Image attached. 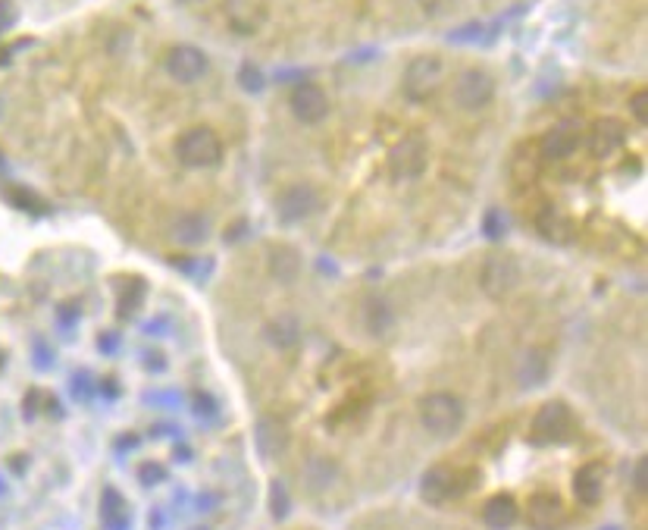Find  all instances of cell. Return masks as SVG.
I'll return each mask as SVG.
<instances>
[{
  "instance_id": "obj_1",
  "label": "cell",
  "mask_w": 648,
  "mask_h": 530,
  "mask_svg": "<svg viewBox=\"0 0 648 530\" xmlns=\"http://www.w3.org/2000/svg\"><path fill=\"white\" fill-rule=\"evenodd\" d=\"M420 424L439 439L454 437L463 424L461 399H454L452 392H429V396H423L420 399Z\"/></svg>"
},
{
  "instance_id": "obj_2",
  "label": "cell",
  "mask_w": 648,
  "mask_h": 530,
  "mask_svg": "<svg viewBox=\"0 0 648 530\" xmlns=\"http://www.w3.org/2000/svg\"><path fill=\"white\" fill-rule=\"evenodd\" d=\"M176 154L179 160L191 169H204V167H216L223 158V141L214 129L207 126H195L186 129L176 141Z\"/></svg>"
},
{
  "instance_id": "obj_3",
  "label": "cell",
  "mask_w": 648,
  "mask_h": 530,
  "mask_svg": "<svg viewBox=\"0 0 648 530\" xmlns=\"http://www.w3.org/2000/svg\"><path fill=\"white\" fill-rule=\"evenodd\" d=\"M573 433V414L564 402H545L536 411L533 427H529V439L536 446H555L564 443Z\"/></svg>"
},
{
  "instance_id": "obj_4",
  "label": "cell",
  "mask_w": 648,
  "mask_h": 530,
  "mask_svg": "<svg viewBox=\"0 0 648 530\" xmlns=\"http://www.w3.org/2000/svg\"><path fill=\"white\" fill-rule=\"evenodd\" d=\"M452 98H454V104H458L461 111H467V113L482 111V107H486L489 101L495 98L492 72H486V70H463L461 76L454 79Z\"/></svg>"
},
{
  "instance_id": "obj_5",
  "label": "cell",
  "mask_w": 648,
  "mask_h": 530,
  "mask_svg": "<svg viewBox=\"0 0 648 530\" xmlns=\"http://www.w3.org/2000/svg\"><path fill=\"white\" fill-rule=\"evenodd\" d=\"M476 477H463L461 471H454V467L448 465H435L429 467L426 474L420 477V493L426 502H433V506H442V502L454 499V496H463L470 489Z\"/></svg>"
},
{
  "instance_id": "obj_6",
  "label": "cell",
  "mask_w": 648,
  "mask_h": 530,
  "mask_svg": "<svg viewBox=\"0 0 648 530\" xmlns=\"http://www.w3.org/2000/svg\"><path fill=\"white\" fill-rule=\"evenodd\" d=\"M445 79V66H442L439 57L433 53H423V57H414L411 66L405 70V92L411 101H426L435 88L442 85Z\"/></svg>"
},
{
  "instance_id": "obj_7",
  "label": "cell",
  "mask_w": 648,
  "mask_h": 530,
  "mask_svg": "<svg viewBox=\"0 0 648 530\" xmlns=\"http://www.w3.org/2000/svg\"><path fill=\"white\" fill-rule=\"evenodd\" d=\"M426 141L420 135H407L401 139L398 145L392 148L388 154V173H392L395 182H407V179H417V176L426 169Z\"/></svg>"
},
{
  "instance_id": "obj_8",
  "label": "cell",
  "mask_w": 648,
  "mask_h": 530,
  "mask_svg": "<svg viewBox=\"0 0 648 530\" xmlns=\"http://www.w3.org/2000/svg\"><path fill=\"white\" fill-rule=\"evenodd\" d=\"M482 292L492 298H501L508 292L517 289L520 283V267L510 255H489L486 264H482V274H480Z\"/></svg>"
},
{
  "instance_id": "obj_9",
  "label": "cell",
  "mask_w": 648,
  "mask_h": 530,
  "mask_svg": "<svg viewBox=\"0 0 648 530\" xmlns=\"http://www.w3.org/2000/svg\"><path fill=\"white\" fill-rule=\"evenodd\" d=\"M579 141H583V122H579L577 117L555 122V126H551L542 139V158L545 160L570 158V154L579 148Z\"/></svg>"
},
{
  "instance_id": "obj_10",
  "label": "cell",
  "mask_w": 648,
  "mask_h": 530,
  "mask_svg": "<svg viewBox=\"0 0 648 530\" xmlns=\"http://www.w3.org/2000/svg\"><path fill=\"white\" fill-rule=\"evenodd\" d=\"M276 210H279V220L289 223V226L291 223H304L319 210V195L313 192L310 186H291L279 195Z\"/></svg>"
},
{
  "instance_id": "obj_11",
  "label": "cell",
  "mask_w": 648,
  "mask_h": 530,
  "mask_svg": "<svg viewBox=\"0 0 648 530\" xmlns=\"http://www.w3.org/2000/svg\"><path fill=\"white\" fill-rule=\"evenodd\" d=\"M167 72L173 76L176 82H182V85H191V82H197L207 72V53L197 51V47L191 44H176L173 51L167 53Z\"/></svg>"
},
{
  "instance_id": "obj_12",
  "label": "cell",
  "mask_w": 648,
  "mask_h": 530,
  "mask_svg": "<svg viewBox=\"0 0 648 530\" xmlns=\"http://www.w3.org/2000/svg\"><path fill=\"white\" fill-rule=\"evenodd\" d=\"M289 107L291 113H295L301 122H319L329 113V98H326V92L319 85H313V82H301V85L291 88V98H289Z\"/></svg>"
},
{
  "instance_id": "obj_13",
  "label": "cell",
  "mask_w": 648,
  "mask_h": 530,
  "mask_svg": "<svg viewBox=\"0 0 648 530\" xmlns=\"http://www.w3.org/2000/svg\"><path fill=\"white\" fill-rule=\"evenodd\" d=\"M527 515L533 530H561L564 518H567V512H564L561 499L555 493H536L527 506Z\"/></svg>"
},
{
  "instance_id": "obj_14",
  "label": "cell",
  "mask_w": 648,
  "mask_h": 530,
  "mask_svg": "<svg viewBox=\"0 0 648 530\" xmlns=\"http://www.w3.org/2000/svg\"><path fill=\"white\" fill-rule=\"evenodd\" d=\"M624 141H626L624 122L605 117V120H598L596 126H592V132H589V151H592V158L608 160L614 151H620V148H624Z\"/></svg>"
},
{
  "instance_id": "obj_15",
  "label": "cell",
  "mask_w": 648,
  "mask_h": 530,
  "mask_svg": "<svg viewBox=\"0 0 648 530\" xmlns=\"http://www.w3.org/2000/svg\"><path fill=\"white\" fill-rule=\"evenodd\" d=\"M573 496H577L583 506H598L605 496V467L602 465H583L573 474Z\"/></svg>"
},
{
  "instance_id": "obj_16",
  "label": "cell",
  "mask_w": 648,
  "mask_h": 530,
  "mask_svg": "<svg viewBox=\"0 0 648 530\" xmlns=\"http://www.w3.org/2000/svg\"><path fill=\"white\" fill-rule=\"evenodd\" d=\"M257 448H261L263 458H276V455L285 452V446H289V427L282 424L279 418H261L257 420Z\"/></svg>"
},
{
  "instance_id": "obj_17",
  "label": "cell",
  "mask_w": 648,
  "mask_h": 530,
  "mask_svg": "<svg viewBox=\"0 0 648 530\" xmlns=\"http://www.w3.org/2000/svg\"><path fill=\"white\" fill-rule=\"evenodd\" d=\"M536 229H538V236H542L545 242H551V245H567L573 239L570 217L564 214V210H557V207H542V210H538Z\"/></svg>"
},
{
  "instance_id": "obj_18",
  "label": "cell",
  "mask_w": 648,
  "mask_h": 530,
  "mask_svg": "<svg viewBox=\"0 0 648 530\" xmlns=\"http://www.w3.org/2000/svg\"><path fill=\"white\" fill-rule=\"evenodd\" d=\"M210 236V223L201 214H179L169 226V239L182 248H195V245L207 242Z\"/></svg>"
},
{
  "instance_id": "obj_19",
  "label": "cell",
  "mask_w": 648,
  "mask_h": 530,
  "mask_svg": "<svg viewBox=\"0 0 648 530\" xmlns=\"http://www.w3.org/2000/svg\"><path fill=\"white\" fill-rule=\"evenodd\" d=\"M270 274L279 283H295L301 274V255L289 245H272L270 248Z\"/></svg>"
},
{
  "instance_id": "obj_20",
  "label": "cell",
  "mask_w": 648,
  "mask_h": 530,
  "mask_svg": "<svg viewBox=\"0 0 648 530\" xmlns=\"http://www.w3.org/2000/svg\"><path fill=\"white\" fill-rule=\"evenodd\" d=\"M517 518H520V508H517V502L510 499V496H492V499L486 502V508H482V521L492 530L514 527Z\"/></svg>"
},
{
  "instance_id": "obj_21",
  "label": "cell",
  "mask_w": 648,
  "mask_h": 530,
  "mask_svg": "<svg viewBox=\"0 0 648 530\" xmlns=\"http://www.w3.org/2000/svg\"><path fill=\"white\" fill-rule=\"evenodd\" d=\"M263 336H267V342L276 345V349H291V345L301 339V323L291 314H279L263 326Z\"/></svg>"
},
{
  "instance_id": "obj_22",
  "label": "cell",
  "mask_w": 648,
  "mask_h": 530,
  "mask_svg": "<svg viewBox=\"0 0 648 530\" xmlns=\"http://www.w3.org/2000/svg\"><path fill=\"white\" fill-rule=\"evenodd\" d=\"M364 321H367V330H370L373 336H386L395 323V311L388 308V302L382 295H370L364 302Z\"/></svg>"
},
{
  "instance_id": "obj_23",
  "label": "cell",
  "mask_w": 648,
  "mask_h": 530,
  "mask_svg": "<svg viewBox=\"0 0 648 530\" xmlns=\"http://www.w3.org/2000/svg\"><path fill=\"white\" fill-rule=\"evenodd\" d=\"M100 518H104L107 530H129V508L116 489H104L100 499Z\"/></svg>"
},
{
  "instance_id": "obj_24",
  "label": "cell",
  "mask_w": 648,
  "mask_h": 530,
  "mask_svg": "<svg viewBox=\"0 0 648 530\" xmlns=\"http://www.w3.org/2000/svg\"><path fill=\"white\" fill-rule=\"evenodd\" d=\"M545 377H548V367H545V355H542V352H529L527 361H523V371H520V383H523V386H538Z\"/></svg>"
},
{
  "instance_id": "obj_25",
  "label": "cell",
  "mask_w": 648,
  "mask_h": 530,
  "mask_svg": "<svg viewBox=\"0 0 648 530\" xmlns=\"http://www.w3.org/2000/svg\"><path fill=\"white\" fill-rule=\"evenodd\" d=\"M238 85H242L248 94H261V92H263V85H267V76H263L261 66H254V63H242V70H238Z\"/></svg>"
},
{
  "instance_id": "obj_26",
  "label": "cell",
  "mask_w": 648,
  "mask_h": 530,
  "mask_svg": "<svg viewBox=\"0 0 648 530\" xmlns=\"http://www.w3.org/2000/svg\"><path fill=\"white\" fill-rule=\"evenodd\" d=\"M141 289H145V285L135 280L132 292H129V289L122 292V298H119V317H122V321H129V317H132L135 311L141 308V302H145V292H141Z\"/></svg>"
},
{
  "instance_id": "obj_27",
  "label": "cell",
  "mask_w": 648,
  "mask_h": 530,
  "mask_svg": "<svg viewBox=\"0 0 648 530\" xmlns=\"http://www.w3.org/2000/svg\"><path fill=\"white\" fill-rule=\"evenodd\" d=\"M536 173H538V160L533 158V154L527 158V148H523V151L514 158V179L527 186V182L536 179Z\"/></svg>"
},
{
  "instance_id": "obj_28",
  "label": "cell",
  "mask_w": 648,
  "mask_h": 530,
  "mask_svg": "<svg viewBox=\"0 0 648 530\" xmlns=\"http://www.w3.org/2000/svg\"><path fill=\"white\" fill-rule=\"evenodd\" d=\"M482 35H486V25L470 23V25H461V29H454L452 35H448V41H452V44H470V41H480Z\"/></svg>"
},
{
  "instance_id": "obj_29",
  "label": "cell",
  "mask_w": 648,
  "mask_h": 530,
  "mask_svg": "<svg viewBox=\"0 0 648 530\" xmlns=\"http://www.w3.org/2000/svg\"><path fill=\"white\" fill-rule=\"evenodd\" d=\"M630 117L636 120L639 126H645L648 122V92L645 88H639V92L630 98Z\"/></svg>"
},
{
  "instance_id": "obj_30",
  "label": "cell",
  "mask_w": 648,
  "mask_h": 530,
  "mask_svg": "<svg viewBox=\"0 0 648 530\" xmlns=\"http://www.w3.org/2000/svg\"><path fill=\"white\" fill-rule=\"evenodd\" d=\"M270 512H272V518H285L289 515V496H285V489L282 484H272L270 489Z\"/></svg>"
},
{
  "instance_id": "obj_31",
  "label": "cell",
  "mask_w": 648,
  "mask_h": 530,
  "mask_svg": "<svg viewBox=\"0 0 648 530\" xmlns=\"http://www.w3.org/2000/svg\"><path fill=\"white\" fill-rule=\"evenodd\" d=\"M454 4H458V0H420L426 16H445V13L454 10Z\"/></svg>"
},
{
  "instance_id": "obj_32",
  "label": "cell",
  "mask_w": 648,
  "mask_h": 530,
  "mask_svg": "<svg viewBox=\"0 0 648 530\" xmlns=\"http://www.w3.org/2000/svg\"><path fill=\"white\" fill-rule=\"evenodd\" d=\"M195 414H197V418H214V414H216L214 396H207V392H197V396H195Z\"/></svg>"
},
{
  "instance_id": "obj_33",
  "label": "cell",
  "mask_w": 648,
  "mask_h": 530,
  "mask_svg": "<svg viewBox=\"0 0 648 530\" xmlns=\"http://www.w3.org/2000/svg\"><path fill=\"white\" fill-rule=\"evenodd\" d=\"M163 480H167V471H163L160 465H145V467H141V484H145V487L163 484Z\"/></svg>"
},
{
  "instance_id": "obj_34",
  "label": "cell",
  "mask_w": 648,
  "mask_h": 530,
  "mask_svg": "<svg viewBox=\"0 0 648 530\" xmlns=\"http://www.w3.org/2000/svg\"><path fill=\"white\" fill-rule=\"evenodd\" d=\"M486 236L489 239H501L504 236V223H501V214H498V210H489L486 214Z\"/></svg>"
},
{
  "instance_id": "obj_35",
  "label": "cell",
  "mask_w": 648,
  "mask_h": 530,
  "mask_svg": "<svg viewBox=\"0 0 648 530\" xmlns=\"http://www.w3.org/2000/svg\"><path fill=\"white\" fill-rule=\"evenodd\" d=\"M13 23H16V6H13L10 0H0V35H4Z\"/></svg>"
},
{
  "instance_id": "obj_36",
  "label": "cell",
  "mask_w": 648,
  "mask_h": 530,
  "mask_svg": "<svg viewBox=\"0 0 648 530\" xmlns=\"http://www.w3.org/2000/svg\"><path fill=\"white\" fill-rule=\"evenodd\" d=\"M645 477H648V461L643 458V461L636 465V493H645V489H648Z\"/></svg>"
},
{
  "instance_id": "obj_37",
  "label": "cell",
  "mask_w": 648,
  "mask_h": 530,
  "mask_svg": "<svg viewBox=\"0 0 648 530\" xmlns=\"http://www.w3.org/2000/svg\"><path fill=\"white\" fill-rule=\"evenodd\" d=\"M0 367H4V355H0Z\"/></svg>"
},
{
  "instance_id": "obj_38",
  "label": "cell",
  "mask_w": 648,
  "mask_h": 530,
  "mask_svg": "<svg viewBox=\"0 0 648 530\" xmlns=\"http://www.w3.org/2000/svg\"><path fill=\"white\" fill-rule=\"evenodd\" d=\"M605 530H617V527H605Z\"/></svg>"
},
{
  "instance_id": "obj_39",
  "label": "cell",
  "mask_w": 648,
  "mask_h": 530,
  "mask_svg": "<svg viewBox=\"0 0 648 530\" xmlns=\"http://www.w3.org/2000/svg\"><path fill=\"white\" fill-rule=\"evenodd\" d=\"M182 4H191V0H182Z\"/></svg>"
},
{
  "instance_id": "obj_40",
  "label": "cell",
  "mask_w": 648,
  "mask_h": 530,
  "mask_svg": "<svg viewBox=\"0 0 648 530\" xmlns=\"http://www.w3.org/2000/svg\"><path fill=\"white\" fill-rule=\"evenodd\" d=\"M0 160H4V154H0Z\"/></svg>"
}]
</instances>
